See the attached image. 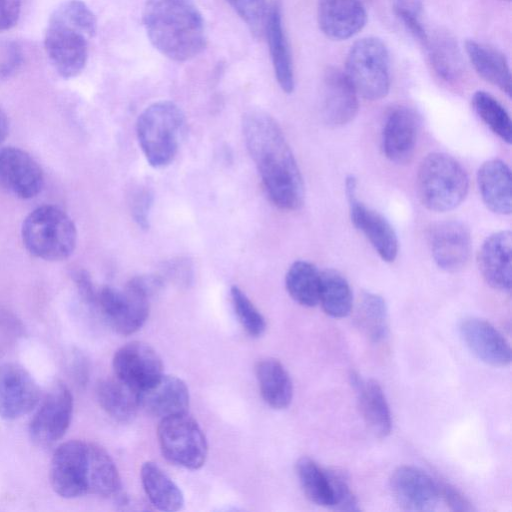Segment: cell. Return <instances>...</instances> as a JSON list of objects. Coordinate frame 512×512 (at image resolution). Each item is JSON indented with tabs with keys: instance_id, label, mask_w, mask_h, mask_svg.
Instances as JSON below:
<instances>
[{
	"instance_id": "cell-1",
	"label": "cell",
	"mask_w": 512,
	"mask_h": 512,
	"mask_svg": "<svg viewBox=\"0 0 512 512\" xmlns=\"http://www.w3.org/2000/svg\"><path fill=\"white\" fill-rule=\"evenodd\" d=\"M242 129L270 201L282 210L299 209L305 197L303 178L278 123L266 112L253 110L244 115Z\"/></svg>"
},
{
	"instance_id": "cell-2",
	"label": "cell",
	"mask_w": 512,
	"mask_h": 512,
	"mask_svg": "<svg viewBox=\"0 0 512 512\" xmlns=\"http://www.w3.org/2000/svg\"><path fill=\"white\" fill-rule=\"evenodd\" d=\"M142 21L152 45L170 60L188 61L206 46L204 20L192 0H147Z\"/></svg>"
},
{
	"instance_id": "cell-3",
	"label": "cell",
	"mask_w": 512,
	"mask_h": 512,
	"mask_svg": "<svg viewBox=\"0 0 512 512\" xmlns=\"http://www.w3.org/2000/svg\"><path fill=\"white\" fill-rule=\"evenodd\" d=\"M97 31V20L81 0L61 3L50 15L44 48L54 70L63 78H73L88 59V40Z\"/></svg>"
},
{
	"instance_id": "cell-4",
	"label": "cell",
	"mask_w": 512,
	"mask_h": 512,
	"mask_svg": "<svg viewBox=\"0 0 512 512\" xmlns=\"http://www.w3.org/2000/svg\"><path fill=\"white\" fill-rule=\"evenodd\" d=\"M416 187L424 207L434 212H446L465 200L469 178L463 166L452 156L432 152L418 167Z\"/></svg>"
},
{
	"instance_id": "cell-5",
	"label": "cell",
	"mask_w": 512,
	"mask_h": 512,
	"mask_svg": "<svg viewBox=\"0 0 512 512\" xmlns=\"http://www.w3.org/2000/svg\"><path fill=\"white\" fill-rule=\"evenodd\" d=\"M184 129V114L174 102L158 101L145 108L137 119L136 134L147 162L155 168L169 165Z\"/></svg>"
},
{
	"instance_id": "cell-6",
	"label": "cell",
	"mask_w": 512,
	"mask_h": 512,
	"mask_svg": "<svg viewBox=\"0 0 512 512\" xmlns=\"http://www.w3.org/2000/svg\"><path fill=\"white\" fill-rule=\"evenodd\" d=\"M22 241L33 256L46 261L68 258L75 250L77 230L73 220L60 208L45 205L24 219Z\"/></svg>"
},
{
	"instance_id": "cell-7",
	"label": "cell",
	"mask_w": 512,
	"mask_h": 512,
	"mask_svg": "<svg viewBox=\"0 0 512 512\" xmlns=\"http://www.w3.org/2000/svg\"><path fill=\"white\" fill-rule=\"evenodd\" d=\"M345 74L358 95L368 100L385 97L390 89L389 52L379 38L356 41L346 58Z\"/></svg>"
},
{
	"instance_id": "cell-8",
	"label": "cell",
	"mask_w": 512,
	"mask_h": 512,
	"mask_svg": "<svg viewBox=\"0 0 512 512\" xmlns=\"http://www.w3.org/2000/svg\"><path fill=\"white\" fill-rule=\"evenodd\" d=\"M157 437L162 454L171 463L191 470L204 465L208 455L207 440L199 424L187 412L161 419Z\"/></svg>"
},
{
	"instance_id": "cell-9",
	"label": "cell",
	"mask_w": 512,
	"mask_h": 512,
	"mask_svg": "<svg viewBox=\"0 0 512 512\" xmlns=\"http://www.w3.org/2000/svg\"><path fill=\"white\" fill-rule=\"evenodd\" d=\"M150 297L129 281L123 290L105 286L96 297L102 315L110 327L122 335L139 330L149 315Z\"/></svg>"
},
{
	"instance_id": "cell-10",
	"label": "cell",
	"mask_w": 512,
	"mask_h": 512,
	"mask_svg": "<svg viewBox=\"0 0 512 512\" xmlns=\"http://www.w3.org/2000/svg\"><path fill=\"white\" fill-rule=\"evenodd\" d=\"M56 494L72 499L88 494L89 442L70 440L54 451L49 472Z\"/></svg>"
},
{
	"instance_id": "cell-11",
	"label": "cell",
	"mask_w": 512,
	"mask_h": 512,
	"mask_svg": "<svg viewBox=\"0 0 512 512\" xmlns=\"http://www.w3.org/2000/svg\"><path fill=\"white\" fill-rule=\"evenodd\" d=\"M73 396L63 382H56L29 423V435L38 446L46 447L61 439L69 428Z\"/></svg>"
},
{
	"instance_id": "cell-12",
	"label": "cell",
	"mask_w": 512,
	"mask_h": 512,
	"mask_svg": "<svg viewBox=\"0 0 512 512\" xmlns=\"http://www.w3.org/2000/svg\"><path fill=\"white\" fill-rule=\"evenodd\" d=\"M356 192L357 180L349 175L345 180V194L353 225L366 236L383 261L393 262L399 245L394 228L383 215L361 203Z\"/></svg>"
},
{
	"instance_id": "cell-13",
	"label": "cell",
	"mask_w": 512,
	"mask_h": 512,
	"mask_svg": "<svg viewBox=\"0 0 512 512\" xmlns=\"http://www.w3.org/2000/svg\"><path fill=\"white\" fill-rule=\"evenodd\" d=\"M428 243L434 262L445 272H459L470 261L471 235L468 228L459 221L435 223L429 230Z\"/></svg>"
},
{
	"instance_id": "cell-14",
	"label": "cell",
	"mask_w": 512,
	"mask_h": 512,
	"mask_svg": "<svg viewBox=\"0 0 512 512\" xmlns=\"http://www.w3.org/2000/svg\"><path fill=\"white\" fill-rule=\"evenodd\" d=\"M39 163L17 147L0 149V189L20 199H31L43 188Z\"/></svg>"
},
{
	"instance_id": "cell-15",
	"label": "cell",
	"mask_w": 512,
	"mask_h": 512,
	"mask_svg": "<svg viewBox=\"0 0 512 512\" xmlns=\"http://www.w3.org/2000/svg\"><path fill=\"white\" fill-rule=\"evenodd\" d=\"M39 401V387L16 363L0 365V417L15 420L31 412Z\"/></svg>"
},
{
	"instance_id": "cell-16",
	"label": "cell",
	"mask_w": 512,
	"mask_h": 512,
	"mask_svg": "<svg viewBox=\"0 0 512 512\" xmlns=\"http://www.w3.org/2000/svg\"><path fill=\"white\" fill-rule=\"evenodd\" d=\"M112 365L115 376L137 391L163 374V363L158 353L140 341L120 347L113 356Z\"/></svg>"
},
{
	"instance_id": "cell-17",
	"label": "cell",
	"mask_w": 512,
	"mask_h": 512,
	"mask_svg": "<svg viewBox=\"0 0 512 512\" xmlns=\"http://www.w3.org/2000/svg\"><path fill=\"white\" fill-rule=\"evenodd\" d=\"M389 483L395 501L404 510L431 511L440 501L437 480L417 467H398Z\"/></svg>"
},
{
	"instance_id": "cell-18",
	"label": "cell",
	"mask_w": 512,
	"mask_h": 512,
	"mask_svg": "<svg viewBox=\"0 0 512 512\" xmlns=\"http://www.w3.org/2000/svg\"><path fill=\"white\" fill-rule=\"evenodd\" d=\"M358 93L345 72L329 68L323 78L322 117L330 127L350 123L358 113Z\"/></svg>"
},
{
	"instance_id": "cell-19",
	"label": "cell",
	"mask_w": 512,
	"mask_h": 512,
	"mask_svg": "<svg viewBox=\"0 0 512 512\" xmlns=\"http://www.w3.org/2000/svg\"><path fill=\"white\" fill-rule=\"evenodd\" d=\"M419 119L414 110L398 106L388 114L382 132V148L388 160L408 163L415 152Z\"/></svg>"
},
{
	"instance_id": "cell-20",
	"label": "cell",
	"mask_w": 512,
	"mask_h": 512,
	"mask_svg": "<svg viewBox=\"0 0 512 512\" xmlns=\"http://www.w3.org/2000/svg\"><path fill=\"white\" fill-rule=\"evenodd\" d=\"M459 330L464 343L478 359L497 367L510 364V345L490 322L469 317L461 322Z\"/></svg>"
},
{
	"instance_id": "cell-21",
	"label": "cell",
	"mask_w": 512,
	"mask_h": 512,
	"mask_svg": "<svg viewBox=\"0 0 512 512\" xmlns=\"http://www.w3.org/2000/svg\"><path fill=\"white\" fill-rule=\"evenodd\" d=\"M511 232L502 230L488 236L477 257L479 271L485 282L495 290H511Z\"/></svg>"
},
{
	"instance_id": "cell-22",
	"label": "cell",
	"mask_w": 512,
	"mask_h": 512,
	"mask_svg": "<svg viewBox=\"0 0 512 512\" xmlns=\"http://www.w3.org/2000/svg\"><path fill=\"white\" fill-rule=\"evenodd\" d=\"M139 407L160 419L187 412L189 390L185 382L172 375L162 374L138 391Z\"/></svg>"
},
{
	"instance_id": "cell-23",
	"label": "cell",
	"mask_w": 512,
	"mask_h": 512,
	"mask_svg": "<svg viewBox=\"0 0 512 512\" xmlns=\"http://www.w3.org/2000/svg\"><path fill=\"white\" fill-rule=\"evenodd\" d=\"M276 80L285 93L295 87L292 55L283 26L281 0H270L264 25Z\"/></svg>"
},
{
	"instance_id": "cell-24",
	"label": "cell",
	"mask_w": 512,
	"mask_h": 512,
	"mask_svg": "<svg viewBox=\"0 0 512 512\" xmlns=\"http://www.w3.org/2000/svg\"><path fill=\"white\" fill-rule=\"evenodd\" d=\"M317 19L327 37L345 40L363 29L367 13L361 0H319Z\"/></svg>"
},
{
	"instance_id": "cell-25",
	"label": "cell",
	"mask_w": 512,
	"mask_h": 512,
	"mask_svg": "<svg viewBox=\"0 0 512 512\" xmlns=\"http://www.w3.org/2000/svg\"><path fill=\"white\" fill-rule=\"evenodd\" d=\"M349 377L366 426L376 437L385 438L391 433L392 417L382 387L376 380L362 379L355 372Z\"/></svg>"
},
{
	"instance_id": "cell-26",
	"label": "cell",
	"mask_w": 512,
	"mask_h": 512,
	"mask_svg": "<svg viewBox=\"0 0 512 512\" xmlns=\"http://www.w3.org/2000/svg\"><path fill=\"white\" fill-rule=\"evenodd\" d=\"M477 185L490 211L500 215L511 213V171L504 161L491 159L484 162L477 171Z\"/></svg>"
},
{
	"instance_id": "cell-27",
	"label": "cell",
	"mask_w": 512,
	"mask_h": 512,
	"mask_svg": "<svg viewBox=\"0 0 512 512\" xmlns=\"http://www.w3.org/2000/svg\"><path fill=\"white\" fill-rule=\"evenodd\" d=\"M465 50L479 76L510 97L511 73L506 56L495 47L475 40H467Z\"/></svg>"
},
{
	"instance_id": "cell-28",
	"label": "cell",
	"mask_w": 512,
	"mask_h": 512,
	"mask_svg": "<svg viewBox=\"0 0 512 512\" xmlns=\"http://www.w3.org/2000/svg\"><path fill=\"white\" fill-rule=\"evenodd\" d=\"M255 373L264 401L273 409L287 408L293 398V384L283 364L274 358L261 359Z\"/></svg>"
},
{
	"instance_id": "cell-29",
	"label": "cell",
	"mask_w": 512,
	"mask_h": 512,
	"mask_svg": "<svg viewBox=\"0 0 512 512\" xmlns=\"http://www.w3.org/2000/svg\"><path fill=\"white\" fill-rule=\"evenodd\" d=\"M140 476L144 491L156 509L173 512L182 508L184 496L181 489L157 463H143Z\"/></svg>"
},
{
	"instance_id": "cell-30",
	"label": "cell",
	"mask_w": 512,
	"mask_h": 512,
	"mask_svg": "<svg viewBox=\"0 0 512 512\" xmlns=\"http://www.w3.org/2000/svg\"><path fill=\"white\" fill-rule=\"evenodd\" d=\"M96 397L101 408L120 422L130 421L140 408L138 391L116 376L98 382Z\"/></svg>"
},
{
	"instance_id": "cell-31",
	"label": "cell",
	"mask_w": 512,
	"mask_h": 512,
	"mask_svg": "<svg viewBox=\"0 0 512 512\" xmlns=\"http://www.w3.org/2000/svg\"><path fill=\"white\" fill-rule=\"evenodd\" d=\"M120 488L119 472L111 456L103 447L89 442L88 494L110 497Z\"/></svg>"
},
{
	"instance_id": "cell-32",
	"label": "cell",
	"mask_w": 512,
	"mask_h": 512,
	"mask_svg": "<svg viewBox=\"0 0 512 512\" xmlns=\"http://www.w3.org/2000/svg\"><path fill=\"white\" fill-rule=\"evenodd\" d=\"M319 303L333 318H344L351 313L352 291L346 278L338 271L327 269L320 272Z\"/></svg>"
},
{
	"instance_id": "cell-33",
	"label": "cell",
	"mask_w": 512,
	"mask_h": 512,
	"mask_svg": "<svg viewBox=\"0 0 512 512\" xmlns=\"http://www.w3.org/2000/svg\"><path fill=\"white\" fill-rule=\"evenodd\" d=\"M356 322L371 342L385 340L389 333V317L383 297L373 292H363L356 307Z\"/></svg>"
},
{
	"instance_id": "cell-34",
	"label": "cell",
	"mask_w": 512,
	"mask_h": 512,
	"mask_svg": "<svg viewBox=\"0 0 512 512\" xmlns=\"http://www.w3.org/2000/svg\"><path fill=\"white\" fill-rule=\"evenodd\" d=\"M285 286L295 302L314 307L319 302L320 271L308 261H295L286 273Z\"/></svg>"
},
{
	"instance_id": "cell-35",
	"label": "cell",
	"mask_w": 512,
	"mask_h": 512,
	"mask_svg": "<svg viewBox=\"0 0 512 512\" xmlns=\"http://www.w3.org/2000/svg\"><path fill=\"white\" fill-rule=\"evenodd\" d=\"M425 48L430 64L439 78L446 82L456 81L463 72V62L455 41L446 34L428 39Z\"/></svg>"
},
{
	"instance_id": "cell-36",
	"label": "cell",
	"mask_w": 512,
	"mask_h": 512,
	"mask_svg": "<svg viewBox=\"0 0 512 512\" xmlns=\"http://www.w3.org/2000/svg\"><path fill=\"white\" fill-rule=\"evenodd\" d=\"M295 469L306 497L319 506L331 508L332 492L326 469L309 457H301Z\"/></svg>"
},
{
	"instance_id": "cell-37",
	"label": "cell",
	"mask_w": 512,
	"mask_h": 512,
	"mask_svg": "<svg viewBox=\"0 0 512 512\" xmlns=\"http://www.w3.org/2000/svg\"><path fill=\"white\" fill-rule=\"evenodd\" d=\"M472 108L485 125L502 141L512 142V122L507 110L491 94L477 91L471 99Z\"/></svg>"
},
{
	"instance_id": "cell-38",
	"label": "cell",
	"mask_w": 512,
	"mask_h": 512,
	"mask_svg": "<svg viewBox=\"0 0 512 512\" xmlns=\"http://www.w3.org/2000/svg\"><path fill=\"white\" fill-rule=\"evenodd\" d=\"M230 295L235 314L245 331L253 337L261 336L266 330V321L260 311L238 286L231 287Z\"/></svg>"
},
{
	"instance_id": "cell-39",
	"label": "cell",
	"mask_w": 512,
	"mask_h": 512,
	"mask_svg": "<svg viewBox=\"0 0 512 512\" xmlns=\"http://www.w3.org/2000/svg\"><path fill=\"white\" fill-rule=\"evenodd\" d=\"M255 37L264 34L267 0H227Z\"/></svg>"
},
{
	"instance_id": "cell-40",
	"label": "cell",
	"mask_w": 512,
	"mask_h": 512,
	"mask_svg": "<svg viewBox=\"0 0 512 512\" xmlns=\"http://www.w3.org/2000/svg\"><path fill=\"white\" fill-rule=\"evenodd\" d=\"M421 0H396L394 11L409 33L423 46L428 42L429 35L421 19Z\"/></svg>"
},
{
	"instance_id": "cell-41",
	"label": "cell",
	"mask_w": 512,
	"mask_h": 512,
	"mask_svg": "<svg viewBox=\"0 0 512 512\" xmlns=\"http://www.w3.org/2000/svg\"><path fill=\"white\" fill-rule=\"evenodd\" d=\"M332 492L331 508L337 511H359L358 500L345 478L334 470H327Z\"/></svg>"
},
{
	"instance_id": "cell-42",
	"label": "cell",
	"mask_w": 512,
	"mask_h": 512,
	"mask_svg": "<svg viewBox=\"0 0 512 512\" xmlns=\"http://www.w3.org/2000/svg\"><path fill=\"white\" fill-rule=\"evenodd\" d=\"M153 203V194L147 187H140L131 196V212L134 221L142 229L149 227V215Z\"/></svg>"
},
{
	"instance_id": "cell-43",
	"label": "cell",
	"mask_w": 512,
	"mask_h": 512,
	"mask_svg": "<svg viewBox=\"0 0 512 512\" xmlns=\"http://www.w3.org/2000/svg\"><path fill=\"white\" fill-rule=\"evenodd\" d=\"M22 61V52L13 41H0V77L14 73Z\"/></svg>"
},
{
	"instance_id": "cell-44",
	"label": "cell",
	"mask_w": 512,
	"mask_h": 512,
	"mask_svg": "<svg viewBox=\"0 0 512 512\" xmlns=\"http://www.w3.org/2000/svg\"><path fill=\"white\" fill-rule=\"evenodd\" d=\"M440 500L453 511H474L472 503L454 486L437 480Z\"/></svg>"
},
{
	"instance_id": "cell-45",
	"label": "cell",
	"mask_w": 512,
	"mask_h": 512,
	"mask_svg": "<svg viewBox=\"0 0 512 512\" xmlns=\"http://www.w3.org/2000/svg\"><path fill=\"white\" fill-rule=\"evenodd\" d=\"M20 11L21 0H0V33L17 23Z\"/></svg>"
},
{
	"instance_id": "cell-46",
	"label": "cell",
	"mask_w": 512,
	"mask_h": 512,
	"mask_svg": "<svg viewBox=\"0 0 512 512\" xmlns=\"http://www.w3.org/2000/svg\"><path fill=\"white\" fill-rule=\"evenodd\" d=\"M73 279L82 299L90 305L96 304L97 293L88 273L84 270H78L74 273Z\"/></svg>"
},
{
	"instance_id": "cell-47",
	"label": "cell",
	"mask_w": 512,
	"mask_h": 512,
	"mask_svg": "<svg viewBox=\"0 0 512 512\" xmlns=\"http://www.w3.org/2000/svg\"><path fill=\"white\" fill-rule=\"evenodd\" d=\"M9 131V122L5 112L0 107V144L6 139Z\"/></svg>"
}]
</instances>
